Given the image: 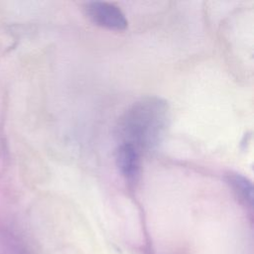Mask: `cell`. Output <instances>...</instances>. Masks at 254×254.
Instances as JSON below:
<instances>
[{"label":"cell","instance_id":"obj_4","mask_svg":"<svg viewBox=\"0 0 254 254\" xmlns=\"http://www.w3.org/2000/svg\"><path fill=\"white\" fill-rule=\"evenodd\" d=\"M227 183L242 200L249 205H252L253 186L247 178L240 174H229L227 176Z\"/></svg>","mask_w":254,"mask_h":254},{"label":"cell","instance_id":"obj_2","mask_svg":"<svg viewBox=\"0 0 254 254\" xmlns=\"http://www.w3.org/2000/svg\"><path fill=\"white\" fill-rule=\"evenodd\" d=\"M87 17L96 25L115 31H123L127 28L128 22L124 13L115 5L102 2H88L84 7Z\"/></svg>","mask_w":254,"mask_h":254},{"label":"cell","instance_id":"obj_1","mask_svg":"<svg viewBox=\"0 0 254 254\" xmlns=\"http://www.w3.org/2000/svg\"><path fill=\"white\" fill-rule=\"evenodd\" d=\"M170 123V106L157 96H147L133 103L119 120L122 143L151 151L164 140Z\"/></svg>","mask_w":254,"mask_h":254},{"label":"cell","instance_id":"obj_3","mask_svg":"<svg viewBox=\"0 0 254 254\" xmlns=\"http://www.w3.org/2000/svg\"><path fill=\"white\" fill-rule=\"evenodd\" d=\"M116 166L126 181L133 183L140 173V154L134 146L121 143L115 152Z\"/></svg>","mask_w":254,"mask_h":254}]
</instances>
